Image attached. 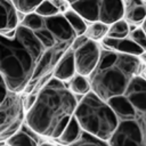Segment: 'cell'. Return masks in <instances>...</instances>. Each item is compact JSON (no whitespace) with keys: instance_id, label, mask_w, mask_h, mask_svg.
<instances>
[{"instance_id":"cell-1","label":"cell","mask_w":146,"mask_h":146,"mask_svg":"<svg viewBox=\"0 0 146 146\" xmlns=\"http://www.w3.org/2000/svg\"><path fill=\"white\" fill-rule=\"evenodd\" d=\"M46 50L40 36L23 24L11 36L0 35L1 79L9 90L19 92L27 88Z\"/></svg>"},{"instance_id":"cell-2","label":"cell","mask_w":146,"mask_h":146,"mask_svg":"<svg viewBox=\"0 0 146 146\" xmlns=\"http://www.w3.org/2000/svg\"><path fill=\"white\" fill-rule=\"evenodd\" d=\"M78 102L63 81L51 78L29 110L26 124L36 133L58 139L75 114Z\"/></svg>"},{"instance_id":"cell-3","label":"cell","mask_w":146,"mask_h":146,"mask_svg":"<svg viewBox=\"0 0 146 146\" xmlns=\"http://www.w3.org/2000/svg\"><path fill=\"white\" fill-rule=\"evenodd\" d=\"M140 68L141 62L137 56L103 50L96 68L90 74L91 89L105 102L124 96Z\"/></svg>"},{"instance_id":"cell-4","label":"cell","mask_w":146,"mask_h":146,"mask_svg":"<svg viewBox=\"0 0 146 146\" xmlns=\"http://www.w3.org/2000/svg\"><path fill=\"white\" fill-rule=\"evenodd\" d=\"M74 116L83 131L103 140L111 139L120 123L108 102L102 99L94 91L84 95L79 102Z\"/></svg>"},{"instance_id":"cell-5","label":"cell","mask_w":146,"mask_h":146,"mask_svg":"<svg viewBox=\"0 0 146 146\" xmlns=\"http://www.w3.org/2000/svg\"><path fill=\"white\" fill-rule=\"evenodd\" d=\"M23 25L33 30L42 40L47 50H54L63 56L72 46L76 38L64 15L42 17L35 13L27 14L22 22Z\"/></svg>"},{"instance_id":"cell-6","label":"cell","mask_w":146,"mask_h":146,"mask_svg":"<svg viewBox=\"0 0 146 146\" xmlns=\"http://www.w3.org/2000/svg\"><path fill=\"white\" fill-rule=\"evenodd\" d=\"M73 10L90 22L113 24L124 13L122 0H65Z\"/></svg>"},{"instance_id":"cell-7","label":"cell","mask_w":146,"mask_h":146,"mask_svg":"<svg viewBox=\"0 0 146 146\" xmlns=\"http://www.w3.org/2000/svg\"><path fill=\"white\" fill-rule=\"evenodd\" d=\"M0 139L3 141L22 128L24 105L18 92L8 90L5 98L0 100Z\"/></svg>"},{"instance_id":"cell-8","label":"cell","mask_w":146,"mask_h":146,"mask_svg":"<svg viewBox=\"0 0 146 146\" xmlns=\"http://www.w3.org/2000/svg\"><path fill=\"white\" fill-rule=\"evenodd\" d=\"M125 97L133 107V114L130 117L135 120L144 145L146 146V80L136 76L125 92Z\"/></svg>"},{"instance_id":"cell-9","label":"cell","mask_w":146,"mask_h":146,"mask_svg":"<svg viewBox=\"0 0 146 146\" xmlns=\"http://www.w3.org/2000/svg\"><path fill=\"white\" fill-rule=\"evenodd\" d=\"M102 51L99 50L98 44L89 39L84 44L74 50L75 68L76 73L80 75H90L96 68Z\"/></svg>"},{"instance_id":"cell-10","label":"cell","mask_w":146,"mask_h":146,"mask_svg":"<svg viewBox=\"0 0 146 146\" xmlns=\"http://www.w3.org/2000/svg\"><path fill=\"white\" fill-rule=\"evenodd\" d=\"M1 7V34L6 32L15 31L18 27V17H17V8L13 3L11 0H0Z\"/></svg>"},{"instance_id":"cell-11","label":"cell","mask_w":146,"mask_h":146,"mask_svg":"<svg viewBox=\"0 0 146 146\" xmlns=\"http://www.w3.org/2000/svg\"><path fill=\"white\" fill-rule=\"evenodd\" d=\"M76 72L75 68V59H74V50L70 48L60 58L58 64L55 67L54 71V78L65 81L68 79H72L74 76V73Z\"/></svg>"},{"instance_id":"cell-12","label":"cell","mask_w":146,"mask_h":146,"mask_svg":"<svg viewBox=\"0 0 146 146\" xmlns=\"http://www.w3.org/2000/svg\"><path fill=\"white\" fill-rule=\"evenodd\" d=\"M123 17L128 23L139 24L146 19V1L145 0H125Z\"/></svg>"},{"instance_id":"cell-13","label":"cell","mask_w":146,"mask_h":146,"mask_svg":"<svg viewBox=\"0 0 146 146\" xmlns=\"http://www.w3.org/2000/svg\"><path fill=\"white\" fill-rule=\"evenodd\" d=\"M103 42L105 46L110 47L111 49L122 52V54H129V55H133V56H138V55H143L145 52V50L138 46L135 41H132L131 39H114V38H110L106 36L103 39Z\"/></svg>"},{"instance_id":"cell-14","label":"cell","mask_w":146,"mask_h":146,"mask_svg":"<svg viewBox=\"0 0 146 146\" xmlns=\"http://www.w3.org/2000/svg\"><path fill=\"white\" fill-rule=\"evenodd\" d=\"M35 131H33L27 124L23 125L15 135L7 139L8 146H38V138L35 137Z\"/></svg>"},{"instance_id":"cell-15","label":"cell","mask_w":146,"mask_h":146,"mask_svg":"<svg viewBox=\"0 0 146 146\" xmlns=\"http://www.w3.org/2000/svg\"><path fill=\"white\" fill-rule=\"evenodd\" d=\"M81 125L80 123L78 122L76 117L73 116L71 119V121L68 122L66 129L64 130V132L60 135V137L57 139L60 144H64V145H70L72 143H74L81 135L82 130H81Z\"/></svg>"},{"instance_id":"cell-16","label":"cell","mask_w":146,"mask_h":146,"mask_svg":"<svg viewBox=\"0 0 146 146\" xmlns=\"http://www.w3.org/2000/svg\"><path fill=\"white\" fill-rule=\"evenodd\" d=\"M64 17L66 18V21L68 22V24L71 25V27L74 30L76 36L83 35L87 32V25L86 22L83 21V17L78 14L75 10L71 9V10H66L64 11Z\"/></svg>"},{"instance_id":"cell-17","label":"cell","mask_w":146,"mask_h":146,"mask_svg":"<svg viewBox=\"0 0 146 146\" xmlns=\"http://www.w3.org/2000/svg\"><path fill=\"white\" fill-rule=\"evenodd\" d=\"M67 146H111L106 143V140H103L89 132H86L82 130L80 137L72 144Z\"/></svg>"},{"instance_id":"cell-18","label":"cell","mask_w":146,"mask_h":146,"mask_svg":"<svg viewBox=\"0 0 146 146\" xmlns=\"http://www.w3.org/2000/svg\"><path fill=\"white\" fill-rule=\"evenodd\" d=\"M70 87H71V91L75 92V94H79V95H87L90 92V88H91V84L90 82L83 76V75H74L72 79H71V82H70Z\"/></svg>"},{"instance_id":"cell-19","label":"cell","mask_w":146,"mask_h":146,"mask_svg":"<svg viewBox=\"0 0 146 146\" xmlns=\"http://www.w3.org/2000/svg\"><path fill=\"white\" fill-rule=\"evenodd\" d=\"M108 24L106 23H102V22H95L92 23L86 32V35L91 39V40H99V39H104V36L106 34H108Z\"/></svg>"},{"instance_id":"cell-20","label":"cell","mask_w":146,"mask_h":146,"mask_svg":"<svg viewBox=\"0 0 146 146\" xmlns=\"http://www.w3.org/2000/svg\"><path fill=\"white\" fill-rule=\"evenodd\" d=\"M129 34V25L128 22L125 19H119L116 22H114L110 30H108V34L107 36L110 38H114V39H123Z\"/></svg>"},{"instance_id":"cell-21","label":"cell","mask_w":146,"mask_h":146,"mask_svg":"<svg viewBox=\"0 0 146 146\" xmlns=\"http://www.w3.org/2000/svg\"><path fill=\"white\" fill-rule=\"evenodd\" d=\"M34 13L42 17H52L59 15V8L51 0H44L36 7Z\"/></svg>"},{"instance_id":"cell-22","label":"cell","mask_w":146,"mask_h":146,"mask_svg":"<svg viewBox=\"0 0 146 146\" xmlns=\"http://www.w3.org/2000/svg\"><path fill=\"white\" fill-rule=\"evenodd\" d=\"M11 1L18 11L27 15V14L34 13L36 7L44 0H11Z\"/></svg>"},{"instance_id":"cell-23","label":"cell","mask_w":146,"mask_h":146,"mask_svg":"<svg viewBox=\"0 0 146 146\" xmlns=\"http://www.w3.org/2000/svg\"><path fill=\"white\" fill-rule=\"evenodd\" d=\"M130 39L135 41L138 46H140L145 51H146V32L144 29H135L130 33Z\"/></svg>"},{"instance_id":"cell-24","label":"cell","mask_w":146,"mask_h":146,"mask_svg":"<svg viewBox=\"0 0 146 146\" xmlns=\"http://www.w3.org/2000/svg\"><path fill=\"white\" fill-rule=\"evenodd\" d=\"M88 40H89V38H88L86 34H83V35H80V36H76V38H75V40L73 41V43H72L71 48H72L73 50H75V49L80 48L82 44H84V43H86Z\"/></svg>"},{"instance_id":"cell-25","label":"cell","mask_w":146,"mask_h":146,"mask_svg":"<svg viewBox=\"0 0 146 146\" xmlns=\"http://www.w3.org/2000/svg\"><path fill=\"white\" fill-rule=\"evenodd\" d=\"M143 29H144L145 32H146V19H145V22H144V24H143Z\"/></svg>"},{"instance_id":"cell-26","label":"cell","mask_w":146,"mask_h":146,"mask_svg":"<svg viewBox=\"0 0 146 146\" xmlns=\"http://www.w3.org/2000/svg\"><path fill=\"white\" fill-rule=\"evenodd\" d=\"M41 146H54V145H50V144H42Z\"/></svg>"},{"instance_id":"cell-27","label":"cell","mask_w":146,"mask_h":146,"mask_svg":"<svg viewBox=\"0 0 146 146\" xmlns=\"http://www.w3.org/2000/svg\"><path fill=\"white\" fill-rule=\"evenodd\" d=\"M143 57H144V58H145V59H146V51H145V52H144V54H143Z\"/></svg>"},{"instance_id":"cell-28","label":"cell","mask_w":146,"mask_h":146,"mask_svg":"<svg viewBox=\"0 0 146 146\" xmlns=\"http://www.w3.org/2000/svg\"><path fill=\"white\" fill-rule=\"evenodd\" d=\"M145 76H146V70H145Z\"/></svg>"},{"instance_id":"cell-29","label":"cell","mask_w":146,"mask_h":146,"mask_svg":"<svg viewBox=\"0 0 146 146\" xmlns=\"http://www.w3.org/2000/svg\"><path fill=\"white\" fill-rule=\"evenodd\" d=\"M2 146H8V145H2Z\"/></svg>"},{"instance_id":"cell-30","label":"cell","mask_w":146,"mask_h":146,"mask_svg":"<svg viewBox=\"0 0 146 146\" xmlns=\"http://www.w3.org/2000/svg\"><path fill=\"white\" fill-rule=\"evenodd\" d=\"M145 1H146V0H145Z\"/></svg>"}]
</instances>
